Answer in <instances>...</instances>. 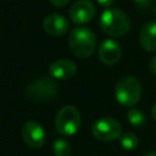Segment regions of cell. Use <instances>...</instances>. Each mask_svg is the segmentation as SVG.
<instances>
[{
    "label": "cell",
    "instance_id": "6da1fadb",
    "mask_svg": "<svg viewBox=\"0 0 156 156\" xmlns=\"http://www.w3.org/2000/svg\"><path fill=\"white\" fill-rule=\"evenodd\" d=\"M99 26L107 35L121 38L128 34L130 29V21L122 10L108 7L100 15Z\"/></svg>",
    "mask_w": 156,
    "mask_h": 156
},
{
    "label": "cell",
    "instance_id": "7a4b0ae2",
    "mask_svg": "<svg viewBox=\"0 0 156 156\" xmlns=\"http://www.w3.org/2000/svg\"><path fill=\"white\" fill-rule=\"evenodd\" d=\"M68 45L77 57L87 58L91 56L96 49V37L89 28L77 27L69 33Z\"/></svg>",
    "mask_w": 156,
    "mask_h": 156
},
{
    "label": "cell",
    "instance_id": "3957f363",
    "mask_svg": "<svg viewBox=\"0 0 156 156\" xmlns=\"http://www.w3.org/2000/svg\"><path fill=\"white\" fill-rule=\"evenodd\" d=\"M58 93L56 82L50 77H39L28 84L24 89L26 98L32 102H48L52 101Z\"/></svg>",
    "mask_w": 156,
    "mask_h": 156
},
{
    "label": "cell",
    "instance_id": "277c9868",
    "mask_svg": "<svg viewBox=\"0 0 156 156\" xmlns=\"http://www.w3.org/2000/svg\"><path fill=\"white\" fill-rule=\"evenodd\" d=\"M141 84L133 76L122 77L115 88V98L117 102L124 107H133L140 100Z\"/></svg>",
    "mask_w": 156,
    "mask_h": 156
},
{
    "label": "cell",
    "instance_id": "5b68a950",
    "mask_svg": "<svg viewBox=\"0 0 156 156\" xmlns=\"http://www.w3.org/2000/svg\"><path fill=\"white\" fill-rule=\"evenodd\" d=\"M55 128L60 135H74L80 128V113L73 105L63 106L56 115Z\"/></svg>",
    "mask_w": 156,
    "mask_h": 156
},
{
    "label": "cell",
    "instance_id": "8992f818",
    "mask_svg": "<svg viewBox=\"0 0 156 156\" xmlns=\"http://www.w3.org/2000/svg\"><path fill=\"white\" fill-rule=\"evenodd\" d=\"M93 135L101 141H112L122 135L121 123L112 117H101L94 122L91 127Z\"/></svg>",
    "mask_w": 156,
    "mask_h": 156
},
{
    "label": "cell",
    "instance_id": "52a82bcc",
    "mask_svg": "<svg viewBox=\"0 0 156 156\" xmlns=\"http://www.w3.org/2000/svg\"><path fill=\"white\" fill-rule=\"evenodd\" d=\"M23 141L33 149L41 147L45 143V130L40 123L35 121H27L21 129Z\"/></svg>",
    "mask_w": 156,
    "mask_h": 156
},
{
    "label": "cell",
    "instance_id": "ba28073f",
    "mask_svg": "<svg viewBox=\"0 0 156 156\" xmlns=\"http://www.w3.org/2000/svg\"><path fill=\"white\" fill-rule=\"evenodd\" d=\"M95 16V6L89 0H78L69 9V18L76 24H85Z\"/></svg>",
    "mask_w": 156,
    "mask_h": 156
},
{
    "label": "cell",
    "instance_id": "9c48e42d",
    "mask_svg": "<svg viewBox=\"0 0 156 156\" xmlns=\"http://www.w3.org/2000/svg\"><path fill=\"white\" fill-rule=\"evenodd\" d=\"M98 54H99V58L102 63H105L107 66H112L119 61V58L122 56V49H121V45L116 40L106 39L99 46Z\"/></svg>",
    "mask_w": 156,
    "mask_h": 156
},
{
    "label": "cell",
    "instance_id": "30bf717a",
    "mask_svg": "<svg viewBox=\"0 0 156 156\" xmlns=\"http://www.w3.org/2000/svg\"><path fill=\"white\" fill-rule=\"evenodd\" d=\"M43 28L51 37H61L68 32V22L60 13H50L44 18Z\"/></svg>",
    "mask_w": 156,
    "mask_h": 156
},
{
    "label": "cell",
    "instance_id": "8fae6325",
    "mask_svg": "<svg viewBox=\"0 0 156 156\" xmlns=\"http://www.w3.org/2000/svg\"><path fill=\"white\" fill-rule=\"evenodd\" d=\"M77 72V66L73 61L68 58H60L51 63L49 67V74L51 78L58 80H66L72 78Z\"/></svg>",
    "mask_w": 156,
    "mask_h": 156
},
{
    "label": "cell",
    "instance_id": "7c38bea8",
    "mask_svg": "<svg viewBox=\"0 0 156 156\" xmlns=\"http://www.w3.org/2000/svg\"><path fill=\"white\" fill-rule=\"evenodd\" d=\"M139 41L145 51H156V21L146 22L141 27L139 33Z\"/></svg>",
    "mask_w": 156,
    "mask_h": 156
},
{
    "label": "cell",
    "instance_id": "4fadbf2b",
    "mask_svg": "<svg viewBox=\"0 0 156 156\" xmlns=\"http://www.w3.org/2000/svg\"><path fill=\"white\" fill-rule=\"evenodd\" d=\"M127 119L134 127H143L146 122L145 115L135 107H129V110L127 111Z\"/></svg>",
    "mask_w": 156,
    "mask_h": 156
},
{
    "label": "cell",
    "instance_id": "5bb4252c",
    "mask_svg": "<svg viewBox=\"0 0 156 156\" xmlns=\"http://www.w3.org/2000/svg\"><path fill=\"white\" fill-rule=\"evenodd\" d=\"M119 144L124 149V150H134L136 146H138V138L134 133L132 132H126V133H122V135L119 136Z\"/></svg>",
    "mask_w": 156,
    "mask_h": 156
},
{
    "label": "cell",
    "instance_id": "9a60e30c",
    "mask_svg": "<svg viewBox=\"0 0 156 156\" xmlns=\"http://www.w3.org/2000/svg\"><path fill=\"white\" fill-rule=\"evenodd\" d=\"M52 152L55 156H69L71 145L63 139H57L52 144Z\"/></svg>",
    "mask_w": 156,
    "mask_h": 156
},
{
    "label": "cell",
    "instance_id": "2e32d148",
    "mask_svg": "<svg viewBox=\"0 0 156 156\" xmlns=\"http://www.w3.org/2000/svg\"><path fill=\"white\" fill-rule=\"evenodd\" d=\"M135 7L139 10H149L154 2V0H133Z\"/></svg>",
    "mask_w": 156,
    "mask_h": 156
},
{
    "label": "cell",
    "instance_id": "e0dca14e",
    "mask_svg": "<svg viewBox=\"0 0 156 156\" xmlns=\"http://www.w3.org/2000/svg\"><path fill=\"white\" fill-rule=\"evenodd\" d=\"M54 6H56V7H65L71 0H49Z\"/></svg>",
    "mask_w": 156,
    "mask_h": 156
},
{
    "label": "cell",
    "instance_id": "ac0fdd59",
    "mask_svg": "<svg viewBox=\"0 0 156 156\" xmlns=\"http://www.w3.org/2000/svg\"><path fill=\"white\" fill-rule=\"evenodd\" d=\"M98 1V4L100 5V6H102V7H111V5L115 2V0H96Z\"/></svg>",
    "mask_w": 156,
    "mask_h": 156
},
{
    "label": "cell",
    "instance_id": "d6986e66",
    "mask_svg": "<svg viewBox=\"0 0 156 156\" xmlns=\"http://www.w3.org/2000/svg\"><path fill=\"white\" fill-rule=\"evenodd\" d=\"M149 67H150V71L156 76V55L154 57H151V60L149 62Z\"/></svg>",
    "mask_w": 156,
    "mask_h": 156
},
{
    "label": "cell",
    "instance_id": "ffe728a7",
    "mask_svg": "<svg viewBox=\"0 0 156 156\" xmlns=\"http://www.w3.org/2000/svg\"><path fill=\"white\" fill-rule=\"evenodd\" d=\"M151 116L154 117V119L156 121V104L152 106V110H151Z\"/></svg>",
    "mask_w": 156,
    "mask_h": 156
},
{
    "label": "cell",
    "instance_id": "44dd1931",
    "mask_svg": "<svg viewBox=\"0 0 156 156\" xmlns=\"http://www.w3.org/2000/svg\"><path fill=\"white\" fill-rule=\"evenodd\" d=\"M145 156H156V151H152V152H149V154H146Z\"/></svg>",
    "mask_w": 156,
    "mask_h": 156
},
{
    "label": "cell",
    "instance_id": "7402d4cb",
    "mask_svg": "<svg viewBox=\"0 0 156 156\" xmlns=\"http://www.w3.org/2000/svg\"><path fill=\"white\" fill-rule=\"evenodd\" d=\"M155 16H156V7H155Z\"/></svg>",
    "mask_w": 156,
    "mask_h": 156
}]
</instances>
